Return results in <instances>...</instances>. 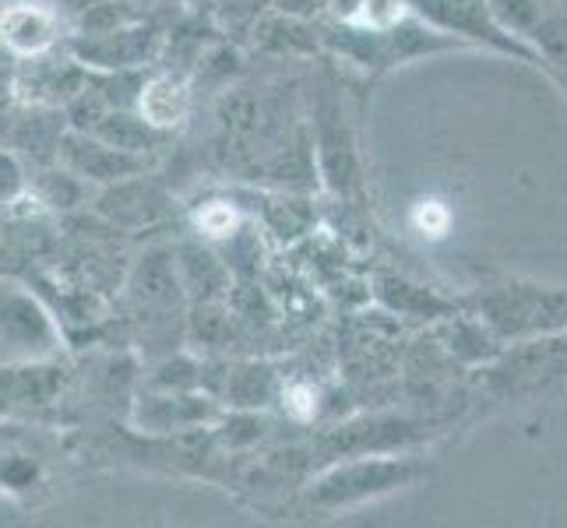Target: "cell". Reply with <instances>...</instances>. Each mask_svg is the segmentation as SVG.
<instances>
[{"label": "cell", "mask_w": 567, "mask_h": 528, "mask_svg": "<svg viewBox=\"0 0 567 528\" xmlns=\"http://www.w3.org/2000/svg\"><path fill=\"white\" fill-rule=\"evenodd\" d=\"M68 46L64 14L50 0H0V50L11 64Z\"/></svg>", "instance_id": "cell-9"}, {"label": "cell", "mask_w": 567, "mask_h": 528, "mask_svg": "<svg viewBox=\"0 0 567 528\" xmlns=\"http://www.w3.org/2000/svg\"><path fill=\"white\" fill-rule=\"evenodd\" d=\"M95 215L124 232L155 229L173 215V198L148 173H138L121 184L100 187V194H95Z\"/></svg>", "instance_id": "cell-10"}, {"label": "cell", "mask_w": 567, "mask_h": 528, "mask_svg": "<svg viewBox=\"0 0 567 528\" xmlns=\"http://www.w3.org/2000/svg\"><path fill=\"white\" fill-rule=\"evenodd\" d=\"M413 222L420 229V237H434V240L447 237V229H452V208L441 201H423L413 211Z\"/></svg>", "instance_id": "cell-18"}, {"label": "cell", "mask_w": 567, "mask_h": 528, "mask_svg": "<svg viewBox=\"0 0 567 528\" xmlns=\"http://www.w3.org/2000/svg\"><path fill=\"white\" fill-rule=\"evenodd\" d=\"M138 110L145 116V124L155 127L166 138H173L194 110V85L184 71H152L142 77V89H138Z\"/></svg>", "instance_id": "cell-13"}, {"label": "cell", "mask_w": 567, "mask_h": 528, "mask_svg": "<svg viewBox=\"0 0 567 528\" xmlns=\"http://www.w3.org/2000/svg\"><path fill=\"white\" fill-rule=\"evenodd\" d=\"M567 395V328L512 342L468 374V402L483 408H533Z\"/></svg>", "instance_id": "cell-2"}, {"label": "cell", "mask_w": 567, "mask_h": 528, "mask_svg": "<svg viewBox=\"0 0 567 528\" xmlns=\"http://www.w3.org/2000/svg\"><path fill=\"white\" fill-rule=\"evenodd\" d=\"M271 4L292 18H315V14H324L328 0H271Z\"/></svg>", "instance_id": "cell-19"}, {"label": "cell", "mask_w": 567, "mask_h": 528, "mask_svg": "<svg viewBox=\"0 0 567 528\" xmlns=\"http://www.w3.org/2000/svg\"><path fill=\"white\" fill-rule=\"evenodd\" d=\"M64 4H68V11H85L92 4H100V0H64Z\"/></svg>", "instance_id": "cell-20"}, {"label": "cell", "mask_w": 567, "mask_h": 528, "mask_svg": "<svg viewBox=\"0 0 567 528\" xmlns=\"http://www.w3.org/2000/svg\"><path fill=\"white\" fill-rule=\"evenodd\" d=\"M226 416L223 402L212 391H169V387H148L142 384L131 395V426L142 437H181L198 434V429L219 426Z\"/></svg>", "instance_id": "cell-7"}, {"label": "cell", "mask_w": 567, "mask_h": 528, "mask_svg": "<svg viewBox=\"0 0 567 528\" xmlns=\"http://www.w3.org/2000/svg\"><path fill=\"white\" fill-rule=\"evenodd\" d=\"M68 328L43 289L22 276H0V366L68 356Z\"/></svg>", "instance_id": "cell-5"}, {"label": "cell", "mask_w": 567, "mask_h": 528, "mask_svg": "<svg viewBox=\"0 0 567 528\" xmlns=\"http://www.w3.org/2000/svg\"><path fill=\"white\" fill-rule=\"evenodd\" d=\"M430 476V465L416 455L399 452H374V455H353L324 465L303 486V507L307 511L336 515L353 511V507L374 504L381 497L413 490Z\"/></svg>", "instance_id": "cell-3"}, {"label": "cell", "mask_w": 567, "mask_h": 528, "mask_svg": "<svg viewBox=\"0 0 567 528\" xmlns=\"http://www.w3.org/2000/svg\"><path fill=\"white\" fill-rule=\"evenodd\" d=\"M378 300L399 318H423V321H441L447 314L462 310V303H447L434 292H426L423 286L405 282L402 276H378Z\"/></svg>", "instance_id": "cell-14"}, {"label": "cell", "mask_w": 567, "mask_h": 528, "mask_svg": "<svg viewBox=\"0 0 567 528\" xmlns=\"http://www.w3.org/2000/svg\"><path fill=\"white\" fill-rule=\"evenodd\" d=\"M409 8H413L426 25H434L437 32L458 39L462 46L473 43L483 50H494L501 56H515V61L529 64L550 77V68H546L543 53L497 22L491 0H409Z\"/></svg>", "instance_id": "cell-6"}, {"label": "cell", "mask_w": 567, "mask_h": 528, "mask_svg": "<svg viewBox=\"0 0 567 528\" xmlns=\"http://www.w3.org/2000/svg\"><path fill=\"white\" fill-rule=\"evenodd\" d=\"M462 303L491 324L504 345L554 335V331L567 328V286H546L536 279L512 276L480 286Z\"/></svg>", "instance_id": "cell-4"}, {"label": "cell", "mask_w": 567, "mask_h": 528, "mask_svg": "<svg viewBox=\"0 0 567 528\" xmlns=\"http://www.w3.org/2000/svg\"><path fill=\"white\" fill-rule=\"evenodd\" d=\"M68 50L89 71H138L159 56L163 35L145 22H124L103 32H74L68 35Z\"/></svg>", "instance_id": "cell-8"}, {"label": "cell", "mask_w": 567, "mask_h": 528, "mask_svg": "<svg viewBox=\"0 0 567 528\" xmlns=\"http://www.w3.org/2000/svg\"><path fill=\"white\" fill-rule=\"evenodd\" d=\"M25 194H29V166L22 163L18 152L0 145V211L18 205Z\"/></svg>", "instance_id": "cell-17"}, {"label": "cell", "mask_w": 567, "mask_h": 528, "mask_svg": "<svg viewBox=\"0 0 567 528\" xmlns=\"http://www.w3.org/2000/svg\"><path fill=\"white\" fill-rule=\"evenodd\" d=\"M68 384H71L68 356L0 366V413H22V416L43 413V408L61 405Z\"/></svg>", "instance_id": "cell-12"}, {"label": "cell", "mask_w": 567, "mask_h": 528, "mask_svg": "<svg viewBox=\"0 0 567 528\" xmlns=\"http://www.w3.org/2000/svg\"><path fill=\"white\" fill-rule=\"evenodd\" d=\"M61 163L82 176L85 184L92 187H110L121 184L127 176L148 173V159L145 155H134L127 148H116L110 142H103L100 134L92 131H78L68 127L64 142H61Z\"/></svg>", "instance_id": "cell-11"}, {"label": "cell", "mask_w": 567, "mask_h": 528, "mask_svg": "<svg viewBox=\"0 0 567 528\" xmlns=\"http://www.w3.org/2000/svg\"><path fill=\"white\" fill-rule=\"evenodd\" d=\"M533 46L550 68V82L567 95V0H546L539 29L533 32Z\"/></svg>", "instance_id": "cell-15"}, {"label": "cell", "mask_w": 567, "mask_h": 528, "mask_svg": "<svg viewBox=\"0 0 567 528\" xmlns=\"http://www.w3.org/2000/svg\"><path fill=\"white\" fill-rule=\"evenodd\" d=\"M124 321L148 360L177 352L187 335V289L173 247H148L134 258L121 286Z\"/></svg>", "instance_id": "cell-1"}, {"label": "cell", "mask_w": 567, "mask_h": 528, "mask_svg": "<svg viewBox=\"0 0 567 528\" xmlns=\"http://www.w3.org/2000/svg\"><path fill=\"white\" fill-rule=\"evenodd\" d=\"M491 8L507 32H515L525 43H533V32L539 29L546 0H491Z\"/></svg>", "instance_id": "cell-16"}]
</instances>
